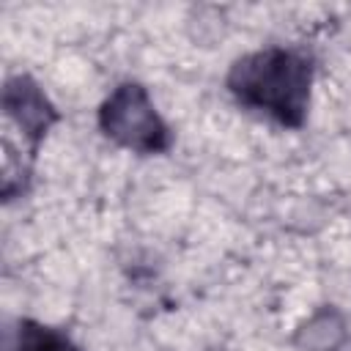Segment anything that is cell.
I'll list each match as a JSON object with an SVG mask.
<instances>
[{
  "label": "cell",
  "instance_id": "1",
  "mask_svg": "<svg viewBox=\"0 0 351 351\" xmlns=\"http://www.w3.org/2000/svg\"><path fill=\"white\" fill-rule=\"evenodd\" d=\"M315 60L302 47L271 44L241 55L225 74L233 101L282 129H302L310 112Z\"/></svg>",
  "mask_w": 351,
  "mask_h": 351
},
{
  "label": "cell",
  "instance_id": "4",
  "mask_svg": "<svg viewBox=\"0 0 351 351\" xmlns=\"http://www.w3.org/2000/svg\"><path fill=\"white\" fill-rule=\"evenodd\" d=\"M348 343V326L337 307H318L293 335V346L302 351H343Z\"/></svg>",
  "mask_w": 351,
  "mask_h": 351
},
{
  "label": "cell",
  "instance_id": "3",
  "mask_svg": "<svg viewBox=\"0 0 351 351\" xmlns=\"http://www.w3.org/2000/svg\"><path fill=\"white\" fill-rule=\"evenodd\" d=\"M96 123L107 140L140 156H159L173 148L167 121L159 115L148 88L137 80H123L104 96Z\"/></svg>",
  "mask_w": 351,
  "mask_h": 351
},
{
  "label": "cell",
  "instance_id": "5",
  "mask_svg": "<svg viewBox=\"0 0 351 351\" xmlns=\"http://www.w3.org/2000/svg\"><path fill=\"white\" fill-rule=\"evenodd\" d=\"M5 351H82L69 332L41 324L36 318H19Z\"/></svg>",
  "mask_w": 351,
  "mask_h": 351
},
{
  "label": "cell",
  "instance_id": "2",
  "mask_svg": "<svg viewBox=\"0 0 351 351\" xmlns=\"http://www.w3.org/2000/svg\"><path fill=\"white\" fill-rule=\"evenodd\" d=\"M3 118L8 137H19V143H3V178L0 195L5 203L27 195L33 181V162L47 132L60 121L58 107L49 101L44 88L30 74H11L3 85Z\"/></svg>",
  "mask_w": 351,
  "mask_h": 351
}]
</instances>
